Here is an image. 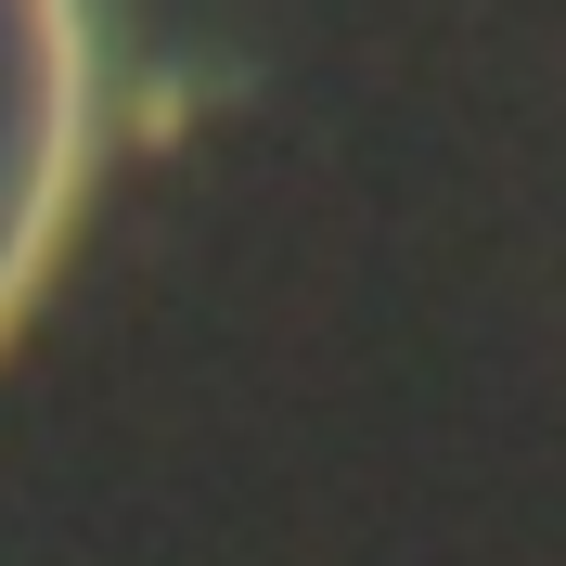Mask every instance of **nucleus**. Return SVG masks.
Returning <instances> with one entry per match:
<instances>
[{"mask_svg":"<svg viewBox=\"0 0 566 566\" xmlns=\"http://www.w3.org/2000/svg\"><path fill=\"white\" fill-rule=\"evenodd\" d=\"M77 13L65 0H0V310L27 296L52 219L77 180Z\"/></svg>","mask_w":566,"mask_h":566,"instance_id":"nucleus-1","label":"nucleus"}]
</instances>
